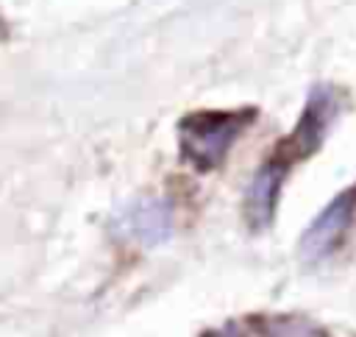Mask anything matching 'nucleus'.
I'll list each match as a JSON object with an SVG mask.
<instances>
[{
  "label": "nucleus",
  "instance_id": "nucleus-7",
  "mask_svg": "<svg viewBox=\"0 0 356 337\" xmlns=\"http://www.w3.org/2000/svg\"><path fill=\"white\" fill-rule=\"evenodd\" d=\"M206 337H242L234 326H225V329H217V331H211V334H206Z\"/></svg>",
  "mask_w": 356,
  "mask_h": 337
},
{
  "label": "nucleus",
  "instance_id": "nucleus-4",
  "mask_svg": "<svg viewBox=\"0 0 356 337\" xmlns=\"http://www.w3.org/2000/svg\"><path fill=\"white\" fill-rule=\"evenodd\" d=\"M334 114H337V109H334V92L325 89V86L314 89V95H312V100H309V109H306L303 120L298 123L295 134L289 136V145H298V156H306L309 150L317 148V142L323 139L325 125L331 123Z\"/></svg>",
  "mask_w": 356,
  "mask_h": 337
},
{
  "label": "nucleus",
  "instance_id": "nucleus-6",
  "mask_svg": "<svg viewBox=\"0 0 356 337\" xmlns=\"http://www.w3.org/2000/svg\"><path fill=\"white\" fill-rule=\"evenodd\" d=\"M273 337H312V331L303 323H275Z\"/></svg>",
  "mask_w": 356,
  "mask_h": 337
},
{
  "label": "nucleus",
  "instance_id": "nucleus-5",
  "mask_svg": "<svg viewBox=\"0 0 356 337\" xmlns=\"http://www.w3.org/2000/svg\"><path fill=\"white\" fill-rule=\"evenodd\" d=\"M278 184H281V167H261L250 187H248V220L253 228H264L273 217V206H275V195H278Z\"/></svg>",
  "mask_w": 356,
  "mask_h": 337
},
{
  "label": "nucleus",
  "instance_id": "nucleus-2",
  "mask_svg": "<svg viewBox=\"0 0 356 337\" xmlns=\"http://www.w3.org/2000/svg\"><path fill=\"white\" fill-rule=\"evenodd\" d=\"M350 203H353V198H350L348 192L339 195V198H334V201L317 214V220L303 231L300 248H298L303 262H317V259H323V256L334 248V242L339 240V234H342L345 226H348Z\"/></svg>",
  "mask_w": 356,
  "mask_h": 337
},
{
  "label": "nucleus",
  "instance_id": "nucleus-3",
  "mask_svg": "<svg viewBox=\"0 0 356 337\" xmlns=\"http://www.w3.org/2000/svg\"><path fill=\"white\" fill-rule=\"evenodd\" d=\"M122 228H125V234H131L134 240H139L145 245H159L172 237V206L167 201H156V198L139 201L125 209Z\"/></svg>",
  "mask_w": 356,
  "mask_h": 337
},
{
  "label": "nucleus",
  "instance_id": "nucleus-1",
  "mask_svg": "<svg viewBox=\"0 0 356 337\" xmlns=\"http://www.w3.org/2000/svg\"><path fill=\"white\" fill-rule=\"evenodd\" d=\"M245 114H222V111H203L189 114L181 123V150L195 167H214L225 159L228 148L245 128Z\"/></svg>",
  "mask_w": 356,
  "mask_h": 337
}]
</instances>
